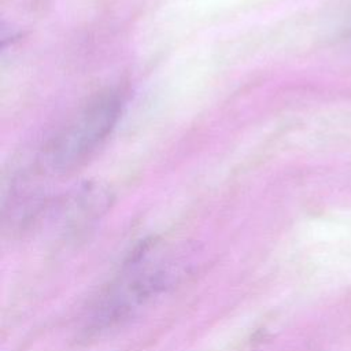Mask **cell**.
I'll return each instance as SVG.
<instances>
[{
    "label": "cell",
    "instance_id": "cell-1",
    "mask_svg": "<svg viewBox=\"0 0 351 351\" xmlns=\"http://www.w3.org/2000/svg\"><path fill=\"white\" fill-rule=\"evenodd\" d=\"M189 267L191 258L186 254L165 251L154 243L143 244L89 308L81 329L82 339L88 341L129 321L144 306L178 284Z\"/></svg>",
    "mask_w": 351,
    "mask_h": 351
},
{
    "label": "cell",
    "instance_id": "cell-2",
    "mask_svg": "<svg viewBox=\"0 0 351 351\" xmlns=\"http://www.w3.org/2000/svg\"><path fill=\"white\" fill-rule=\"evenodd\" d=\"M118 108V100L110 96L92 104L53 141L49 148L52 165L69 169L84 160L112 128Z\"/></svg>",
    "mask_w": 351,
    "mask_h": 351
}]
</instances>
